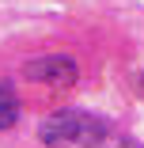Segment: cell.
<instances>
[{"mask_svg":"<svg viewBox=\"0 0 144 148\" xmlns=\"http://www.w3.org/2000/svg\"><path fill=\"white\" fill-rule=\"evenodd\" d=\"M106 133H110L106 118H95V114L76 110V106H65L42 122V144L46 148H95L106 140Z\"/></svg>","mask_w":144,"mask_h":148,"instance_id":"6da1fadb","label":"cell"},{"mask_svg":"<svg viewBox=\"0 0 144 148\" xmlns=\"http://www.w3.org/2000/svg\"><path fill=\"white\" fill-rule=\"evenodd\" d=\"M110 148H144V144H140V140H129V137H125V140H118V144H110Z\"/></svg>","mask_w":144,"mask_h":148,"instance_id":"277c9868","label":"cell"},{"mask_svg":"<svg viewBox=\"0 0 144 148\" xmlns=\"http://www.w3.org/2000/svg\"><path fill=\"white\" fill-rule=\"evenodd\" d=\"M23 76L27 80H38V84H49V87H72L80 80V65L72 57H34V61L23 65Z\"/></svg>","mask_w":144,"mask_h":148,"instance_id":"7a4b0ae2","label":"cell"},{"mask_svg":"<svg viewBox=\"0 0 144 148\" xmlns=\"http://www.w3.org/2000/svg\"><path fill=\"white\" fill-rule=\"evenodd\" d=\"M19 122V99L8 84H0V129H12Z\"/></svg>","mask_w":144,"mask_h":148,"instance_id":"3957f363","label":"cell"}]
</instances>
